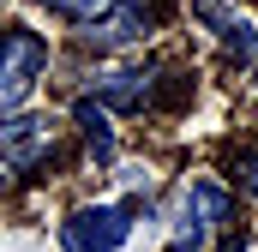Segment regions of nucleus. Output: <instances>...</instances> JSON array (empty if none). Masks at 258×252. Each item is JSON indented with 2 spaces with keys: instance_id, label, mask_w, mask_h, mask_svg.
Masks as SVG:
<instances>
[{
  "instance_id": "obj_1",
  "label": "nucleus",
  "mask_w": 258,
  "mask_h": 252,
  "mask_svg": "<svg viewBox=\"0 0 258 252\" xmlns=\"http://www.w3.org/2000/svg\"><path fill=\"white\" fill-rule=\"evenodd\" d=\"M48 72V42L24 24H6L0 30V120L30 96V84Z\"/></svg>"
},
{
  "instance_id": "obj_2",
  "label": "nucleus",
  "mask_w": 258,
  "mask_h": 252,
  "mask_svg": "<svg viewBox=\"0 0 258 252\" xmlns=\"http://www.w3.org/2000/svg\"><path fill=\"white\" fill-rule=\"evenodd\" d=\"M132 234V204H90L60 222V252H120Z\"/></svg>"
},
{
  "instance_id": "obj_3",
  "label": "nucleus",
  "mask_w": 258,
  "mask_h": 252,
  "mask_svg": "<svg viewBox=\"0 0 258 252\" xmlns=\"http://www.w3.org/2000/svg\"><path fill=\"white\" fill-rule=\"evenodd\" d=\"M150 24H156V12H150L144 0H114V6H108L96 24H84V30H78V42H84V48H96V54H108V48H126V42H138Z\"/></svg>"
},
{
  "instance_id": "obj_4",
  "label": "nucleus",
  "mask_w": 258,
  "mask_h": 252,
  "mask_svg": "<svg viewBox=\"0 0 258 252\" xmlns=\"http://www.w3.org/2000/svg\"><path fill=\"white\" fill-rule=\"evenodd\" d=\"M192 12H198V24L216 30V42L246 66V72H258V24L246 18V12H234L228 0H192Z\"/></svg>"
},
{
  "instance_id": "obj_5",
  "label": "nucleus",
  "mask_w": 258,
  "mask_h": 252,
  "mask_svg": "<svg viewBox=\"0 0 258 252\" xmlns=\"http://www.w3.org/2000/svg\"><path fill=\"white\" fill-rule=\"evenodd\" d=\"M54 156V126L48 120H0V162L30 174Z\"/></svg>"
},
{
  "instance_id": "obj_6",
  "label": "nucleus",
  "mask_w": 258,
  "mask_h": 252,
  "mask_svg": "<svg viewBox=\"0 0 258 252\" xmlns=\"http://www.w3.org/2000/svg\"><path fill=\"white\" fill-rule=\"evenodd\" d=\"M96 102L102 108H150L156 102V66H120L96 78Z\"/></svg>"
},
{
  "instance_id": "obj_7",
  "label": "nucleus",
  "mask_w": 258,
  "mask_h": 252,
  "mask_svg": "<svg viewBox=\"0 0 258 252\" xmlns=\"http://www.w3.org/2000/svg\"><path fill=\"white\" fill-rule=\"evenodd\" d=\"M222 222H234V198H228V186H216V180H192V186H186L180 234H198V240H204V228H222Z\"/></svg>"
},
{
  "instance_id": "obj_8",
  "label": "nucleus",
  "mask_w": 258,
  "mask_h": 252,
  "mask_svg": "<svg viewBox=\"0 0 258 252\" xmlns=\"http://www.w3.org/2000/svg\"><path fill=\"white\" fill-rule=\"evenodd\" d=\"M78 126H84V138H90V150L108 162L114 156V132H108V108L102 102H78Z\"/></svg>"
},
{
  "instance_id": "obj_9",
  "label": "nucleus",
  "mask_w": 258,
  "mask_h": 252,
  "mask_svg": "<svg viewBox=\"0 0 258 252\" xmlns=\"http://www.w3.org/2000/svg\"><path fill=\"white\" fill-rule=\"evenodd\" d=\"M36 6H48V12H60V18H78V24H96L114 0H36Z\"/></svg>"
},
{
  "instance_id": "obj_10",
  "label": "nucleus",
  "mask_w": 258,
  "mask_h": 252,
  "mask_svg": "<svg viewBox=\"0 0 258 252\" xmlns=\"http://www.w3.org/2000/svg\"><path fill=\"white\" fill-rule=\"evenodd\" d=\"M234 180L258 198V156H252V150H246V156H234Z\"/></svg>"
},
{
  "instance_id": "obj_11",
  "label": "nucleus",
  "mask_w": 258,
  "mask_h": 252,
  "mask_svg": "<svg viewBox=\"0 0 258 252\" xmlns=\"http://www.w3.org/2000/svg\"><path fill=\"white\" fill-rule=\"evenodd\" d=\"M168 252H198V234H180V240H174Z\"/></svg>"
}]
</instances>
